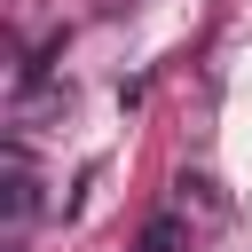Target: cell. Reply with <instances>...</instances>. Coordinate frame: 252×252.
<instances>
[{"label": "cell", "mask_w": 252, "mask_h": 252, "mask_svg": "<svg viewBox=\"0 0 252 252\" xmlns=\"http://www.w3.org/2000/svg\"><path fill=\"white\" fill-rule=\"evenodd\" d=\"M134 252H189V220L181 213H150L142 236H134Z\"/></svg>", "instance_id": "cell-1"}, {"label": "cell", "mask_w": 252, "mask_h": 252, "mask_svg": "<svg viewBox=\"0 0 252 252\" xmlns=\"http://www.w3.org/2000/svg\"><path fill=\"white\" fill-rule=\"evenodd\" d=\"M32 205H39V181H32V158H24V150H8V220H32Z\"/></svg>", "instance_id": "cell-2"}]
</instances>
